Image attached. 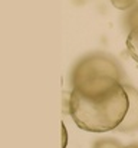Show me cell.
Returning <instances> with one entry per match:
<instances>
[{
  "mask_svg": "<svg viewBox=\"0 0 138 148\" xmlns=\"http://www.w3.org/2000/svg\"><path fill=\"white\" fill-rule=\"evenodd\" d=\"M65 102L68 103V111L73 122L81 130L89 132H108L117 130L130 108V98L124 84L93 98L71 91Z\"/></svg>",
  "mask_w": 138,
  "mask_h": 148,
  "instance_id": "obj_1",
  "label": "cell"
},
{
  "mask_svg": "<svg viewBox=\"0 0 138 148\" xmlns=\"http://www.w3.org/2000/svg\"><path fill=\"white\" fill-rule=\"evenodd\" d=\"M122 71L118 62L106 53H89L71 72L72 91L84 97H101L121 84Z\"/></svg>",
  "mask_w": 138,
  "mask_h": 148,
  "instance_id": "obj_2",
  "label": "cell"
},
{
  "mask_svg": "<svg viewBox=\"0 0 138 148\" xmlns=\"http://www.w3.org/2000/svg\"><path fill=\"white\" fill-rule=\"evenodd\" d=\"M125 91L130 98V108L122 119V122L118 125L117 131L119 132H134L138 130V91L131 85H124Z\"/></svg>",
  "mask_w": 138,
  "mask_h": 148,
  "instance_id": "obj_3",
  "label": "cell"
},
{
  "mask_svg": "<svg viewBox=\"0 0 138 148\" xmlns=\"http://www.w3.org/2000/svg\"><path fill=\"white\" fill-rule=\"evenodd\" d=\"M127 49L130 52V56L138 62V30H130L127 36Z\"/></svg>",
  "mask_w": 138,
  "mask_h": 148,
  "instance_id": "obj_4",
  "label": "cell"
},
{
  "mask_svg": "<svg viewBox=\"0 0 138 148\" xmlns=\"http://www.w3.org/2000/svg\"><path fill=\"white\" fill-rule=\"evenodd\" d=\"M124 22L130 30H138V3L134 4L130 10H127V14L124 16Z\"/></svg>",
  "mask_w": 138,
  "mask_h": 148,
  "instance_id": "obj_5",
  "label": "cell"
},
{
  "mask_svg": "<svg viewBox=\"0 0 138 148\" xmlns=\"http://www.w3.org/2000/svg\"><path fill=\"white\" fill-rule=\"evenodd\" d=\"M92 148H124L118 141L111 140V138H104V140H98Z\"/></svg>",
  "mask_w": 138,
  "mask_h": 148,
  "instance_id": "obj_6",
  "label": "cell"
},
{
  "mask_svg": "<svg viewBox=\"0 0 138 148\" xmlns=\"http://www.w3.org/2000/svg\"><path fill=\"white\" fill-rule=\"evenodd\" d=\"M111 3L118 10H130L134 4H137V0H111Z\"/></svg>",
  "mask_w": 138,
  "mask_h": 148,
  "instance_id": "obj_7",
  "label": "cell"
},
{
  "mask_svg": "<svg viewBox=\"0 0 138 148\" xmlns=\"http://www.w3.org/2000/svg\"><path fill=\"white\" fill-rule=\"evenodd\" d=\"M60 127H62V148H66V145H68V131H66L65 124H62Z\"/></svg>",
  "mask_w": 138,
  "mask_h": 148,
  "instance_id": "obj_8",
  "label": "cell"
},
{
  "mask_svg": "<svg viewBox=\"0 0 138 148\" xmlns=\"http://www.w3.org/2000/svg\"><path fill=\"white\" fill-rule=\"evenodd\" d=\"M125 148H138V144H131V145H128V147Z\"/></svg>",
  "mask_w": 138,
  "mask_h": 148,
  "instance_id": "obj_9",
  "label": "cell"
}]
</instances>
